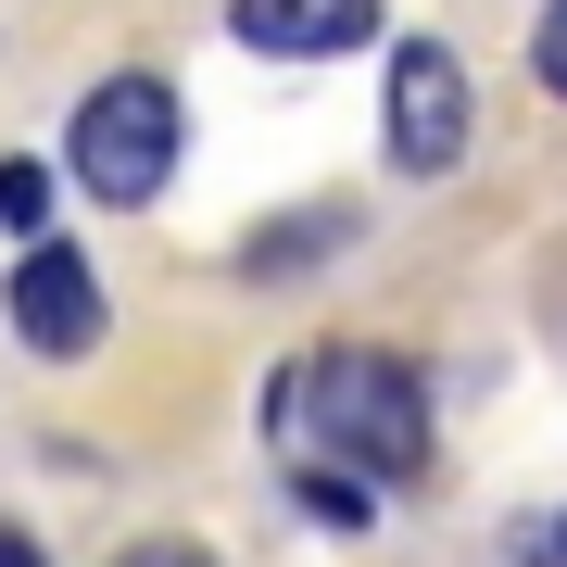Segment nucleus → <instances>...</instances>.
Wrapping results in <instances>:
<instances>
[{"mask_svg":"<svg viewBox=\"0 0 567 567\" xmlns=\"http://www.w3.org/2000/svg\"><path fill=\"white\" fill-rule=\"evenodd\" d=\"M529 63H543V89H555V102H567V0H555V13H543V39H529Z\"/></svg>","mask_w":567,"mask_h":567,"instance_id":"nucleus-8","label":"nucleus"},{"mask_svg":"<svg viewBox=\"0 0 567 567\" xmlns=\"http://www.w3.org/2000/svg\"><path fill=\"white\" fill-rule=\"evenodd\" d=\"M0 567H51V555H39V543H25V529H0Z\"/></svg>","mask_w":567,"mask_h":567,"instance_id":"nucleus-11","label":"nucleus"},{"mask_svg":"<svg viewBox=\"0 0 567 567\" xmlns=\"http://www.w3.org/2000/svg\"><path fill=\"white\" fill-rule=\"evenodd\" d=\"M529 567H567V517H555V529H543V555H529Z\"/></svg>","mask_w":567,"mask_h":567,"instance_id":"nucleus-12","label":"nucleus"},{"mask_svg":"<svg viewBox=\"0 0 567 567\" xmlns=\"http://www.w3.org/2000/svg\"><path fill=\"white\" fill-rule=\"evenodd\" d=\"M265 429H278L290 466L353 480L365 505L404 492V480H429V379H416L404 353H379V341H328V353H303V365H278Z\"/></svg>","mask_w":567,"mask_h":567,"instance_id":"nucleus-1","label":"nucleus"},{"mask_svg":"<svg viewBox=\"0 0 567 567\" xmlns=\"http://www.w3.org/2000/svg\"><path fill=\"white\" fill-rule=\"evenodd\" d=\"M341 227H353L341 203H316V215H290V227H252V252H240V265H252V278H290V265H316Z\"/></svg>","mask_w":567,"mask_h":567,"instance_id":"nucleus-6","label":"nucleus"},{"mask_svg":"<svg viewBox=\"0 0 567 567\" xmlns=\"http://www.w3.org/2000/svg\"><path fill=\"white\" fill-rule=\"evenodd\" d=\"M303 505H316V517H341V529H353V517H365V492H353V480H316V466H303Z\"/></svg>","mask_w":567,"mask_h":567,"instance_id":"nucleus-9","label":"nucleus"},{"mask_svg":"<svg viewBox=\"0 0 567 567\" xmlns=\"http://www.w3.org/2000/svg\"><path fill=\"white\" fill-rule=\"evenodd\" d=\"M177 89L164 76H102L76 102V126H63V164H76V189L89 203H114V215H140L164 177H177Z\"/></svg>","mask_w":567,"mask_h":567,"instance_id":"nucleus-2","label":"nucleus"},{"mask_svg":"<svg viewBox=\"0 0 567 567\" xmlns=\"http://www.w3.org/2000/svg\"><path fill=\"white\" fill-rule=\"evenodd\" d=\"M126 567H215V555H203V543H140Z\"/></svg>","mask_w":567,"mask_h":567,"instance_id":"nucleus-10","label":"nucleus"},{"mask_svg":"<svg viewBox=\"0 0 567 567\" xmlns=\"http://www.w3.org/2000/svg\"><path fill=\"white\" fill-rule=\"evenodd\" d=\"M0 227L13 240H51V177L39 164H0Z\"/></svg>","mask_w":567,"mask_h":567,"instance_id":"nucleus-7","label":"nucleus"},{"mask_svg":"<svg viewBox=\"0 0 567 567\" xmlns=\"http://www.w3.org/2000/svg\"><path fill=\"white\" fill-rule=\"evenodd\" d=\"M0 316H13V341L25 353H51V365H76V353H102V278H89V252H63V240H25L13 252V278H0Z\"/></svg>","mask_w":567,"mask_h":567,"instance_id":"nucleus-4","label":"nucleus"},{"mask_svg":"<svg viewBox=\"0 0 567 567\" xmlns=\"http://www.w3.org/2000/svg\"><path fill=\"white\" fill-rule=\"evenodd\" d=\"M466 126H480V102H466V63L442 39H391V89H379V140L404 177H454L466 164Z\"/></svg>","mask_w":567,"mask_h":567,"instance_id":"nucleus-3","label":"nucleus"},{"mask_svg":"<svg viewBox=\"0 0 567 567\" xmlns=\"http://www.w3.org/2000/svg\"><path fill=\"white\" fill-rule=\"evenodd\" d=\"M240 51H278V63H328V51H365L379 39V0H227Z\"/></svg>","mask_w":567,"mask_h":567,"instance_id":"nucleus-5","label":"nucleus"}]
</instances>
